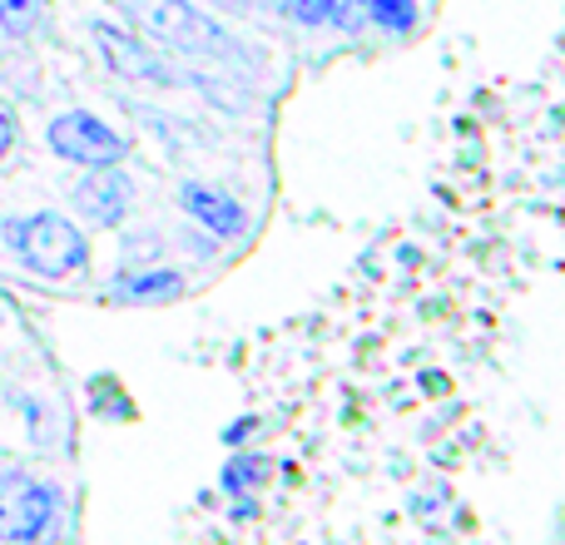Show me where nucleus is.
I'll list each match as a JSON object with an SVG mask.
<instances>
[{
  "label": "nucleus",
  "mask_w": 565,
  "mask_h": 545,
  "mask_svg": "<svg viewBox=\"0 0 565 545\" xmlns=\"http://www.w3.org/2000/svg\"><path fill=\"white\" fill-rule=\"evenodd\" d=\"M125 15L135 20L139 30L159 40L169 50H184V55H209V60H234V40L214 25L209 15H199L189 0H119Z\"/></svg>",
  "instance_id": "nucleus-1"
},
{
  "label": "nucleus",
  "mask_w": 565,
  "mask_h": 545,
  "mask_svg": "<svg viewBox=\"0 0 565 545\" xmlns=\"http://www.w3.org/2000/svg\"><path fill=\"white\" fill-rule=\"evenodd\" d=\"M6 244L15 248L20 264L45 272V278H70L75 268L89 264V238L60 214L15 218V224H6Z\"/></svg>",
  "instance_id": "nucleus-2"
},
{
  "label": "nucleus",
  "mask_w": 565,
  "mask_h": 545,
  "mask_svg": "<svg viewBox=\"0 0 565 545\" xmlns=\"http://www.w3.org/2000/svg\"><path fill=\"white\" fill-rule=\"evenodd\" d=\"M55 516V491L25 471H0V541H40Z\"/></svg>",
  "instance_id": "nucleus-3"
},
{
  "label": "nucleus",
  "mask_w": 565,
  "mask_h": 545,
  "mask_svg": "<svg viewBox=\"0 0 565 545\" xmlns=\"http://www.w3.org/2000/svg\"><path fill=\"white\" fill-rule=\"evenodd\" d=\"M45 145L55 149L60 159H70V164H119L125 159V139L115 135V129L105 125V119L85 115V109H70V115L50 119L45 129Z\"/></svg>",
  "instance_id": "nucleus-4"
},
{
  "label": "nucleus",
  "mask_w": 565,
  "mask_h": 545,
  "mask_svg": "<svg viewBox=\"0 0 565 545\" xmlns=\"http://www.w3.org/2000/svg\"><path fill=\"white\" fill-rule=\"evenodd\" d=\"M95 45H99V55H105V65L115 70L119 79H145V85H174L169 79V70L159 65V55L145 45L139 35H129V30H119V25H109V20H95Z\"/></svg>",
  "instance_id": "nucleus-5"
},
{
  "label": "nucleus",
  "mask_w": 565,
  "mask_h": 545,
  "mask_svg": "<svg viewBox=\"0 0 565 545\" xmlns=\"http://www.w3.org/2000/svg\"><path fill=\"white\" fill-rule=\"evenodd\" d=\"M75 209L99 228L125 224L129 214V179L115 174V164H89V174L75 184Z\"/></svg>",
  "instance_id": "nucleus-6"
},
{
  "label": "nucleus",
  "mask_w": 565,
  "mask_h": 545,
  "mask_svg": "<svg viewBox=\"0 0 565 545\" xmlns=\"http://www.w3.org/2000/svg\"><path fill=\"white\" fill-rule=\"evenodd\" d=\"M179 199H184V209L209 228V234H218V238H238V234H244V204H238L234 194H224V189L184 184V194H179Z\"/></svg>",
  "instance_id": "nucleus-7"
},
{
  "label": "nucleus",
  "mask_w": 565,
  "mask_h": 545,
  "mask_svg": "<svg viewBox=\"0 0 565 545\" xmlns=\"http://www.w3.org/2000/svg\"><path fill=\"white\" fill-rule=\"evenodd\" d=\"M115 298H135V302H164V298H179L184 292V278L169 268H154V272H125L115 278Z\"/></svg>",
  "instance_id": "nucleus-8"
},
{
  "label": "nucleus",
  "mask_w": 565,
  "mask_h": 545,
  "mask_svg": "<svg viewBox=\"0 0 565 545\" xmlns=\"http://www.w3.org/2000/svg\"><path fill=\"white\" fill-rule=\"evenodd\" d=\"M45 25V0H0V30L15 40L35 35Z\"/></svg>",
  "instance_id": "nucleus-9"
},
{
  "label": "nucleus",
  "mask_w": 565,
  "mask_h": 545,
  "mask_svg": "<svg viewBox=\"0 0 565 545\" xmlns=\"http://www.w3.org/2000/svg\"><path fill=\"white\" fill-rule=\"evenodd\" d=\"M367 6V15L377 20V25H387V30H412L417 25V6L412 0H362Z\"/></svg>",
  "instance_id": "nucleus-10"
},
{
  "label": "nucleus",
  "mask_w": 565,
  "mask_h": 545,
  "mask_svg": "<svg viewBox=\"0 0 565 545\" xmlns=\"http://www.w3.org/2000/svg\"><path fill=\"white\" fill-rule=\"evenodd\" d=\"M282 6H288L302 25H322V20L338 15V0H282Z\"/></svg>",
  "instance_id": "nucleus-11"
},
{
  "label": "nucleus",
  "mask_w": 565,
  "mask_h": 545,
  "mask_svg": "<svg viewBox=\"0 0 565 545\" xmlns=\"http://www.w3.org/2000/svg\"><path fill=\"white\" fill-rule=\"evenodd\" d=\"M10 145H15V119H10V115H0V154H6Z\"/></svg>",
  "instance_id": "nucleus-12"
}]
</instances>
